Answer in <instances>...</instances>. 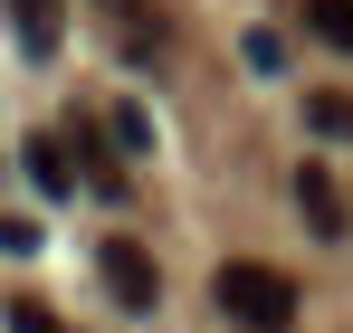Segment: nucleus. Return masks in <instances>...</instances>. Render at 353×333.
I'll return each mask as SVG.
<instances>
[{"mask_svg":"<svg viewBox=\"0 0 353 333\" xmlns=\"http://www.w3.org/2000/svg\"><path fill=\"white\" fill-rule=\"evenodd\" d=\"M296 210H305V228H315V238H344V191H334L315 162L296 171Z\"/></svg>","mask_w":353,"mask_h":333,"instance_id":"obj_4","label":"nucleus"},{"mask_svg":"<svg viewBox=\"0 0 353 333\" xmlns=\"http://www.w3.org/2000/svg\"><path fill=\"white\" fill-rule=\"evenodd\" d=\"M105 143H115L124 162H143V153H153V114H143V105H115V114H105Z\"/></svg>","mask_w":353,"mask_h":333,"instance_id":"obj_7","label":"nucleus"},{"mask_svg":"<svg viewBox=\"0 0 353 333\" xmlns=\"http://www.w3.org/2000/svg\"><path fill=\"white\" fill-rule=\"evenodd\" d=\"M210 305H220L239 333H287L296 324V277L268 267V257H230V267L210 277Z\"/></svg>","mask_w":353,"mask_h":333,"instance_id":"obj_1","label":"nucleus"},{"mask_svg":"<svg viewBox=\"0 0 353 333\" xmlns=\"http://www.w3.org/2000/svg\"><path fill=\"white\" fill-rule=\"evenodd\" d=\"M105 10H134V0H105Z\"/></svg>","mask_w":353,"mask_h":333,"instance_id":"obj_12","label":"nucleus"},{"mask_svg":"<svg viewBox=\"0 0 353 333\" xmlns=\"http://www.w3.org/2000/svg\"><path fill=\"white\" fill-rule=\"evenodd\" d=\"M305 29H315L334 57H353V0H305Z\"/></svg>","mask_w":353,"mask_h":333,"instance_id":"obj_8","label":"nucleus"},{"mask_svg":"<svg viewBox=\"0 0 353 333\" xmlns=\"http://www.w3.org/2000/svg\"><path fill=\"white\" fill-rule=\"evenodd\" d=\"M305 124H315L325 143H353V96L344 86H305Z\"/></svg>","mask_w":353,"mask_h":333,"instance_id":"obj_6","label":"nucleus"},{"mask_svg":"<svg viewBox=\"0 0 353 333\" xmlns=\"http://www.w3.org/2000/svg\"><path fill=\"white\" fill-rule=\"evenodd\" d=\"M239 48H248V67H258V76H277V67H287V39H277V29H248Z\"/></svg>","mask_w":353,"mask_h":333,"instance_id":"obj_9","label":"nucleus"},{"mask_svg":"<svg viewBox=\"0 0 353 333\" xmlns=\"http://www.w3.org/2000/svg\"><path fill=\"white\" fill-rule=\"evenodd\" d=\"M10 19H19V48L48 57V48H58V29H67V0H10Z\"/></svg>","mask_w":353,"mask_h":333,"instance_id":"obj_5","label":"nucleus"},{"mask_svg":"<svg viewBox=\"0 0 353 333\" xmlns=\"http://www.w3.org/2000/svg\"><path fill=\"white\" fill-rule=\"evenodd\" d=\"M19 162H29V181H39L48 200L77 191V153H67V133H29V143H19Z\"/></svg>","mask_w":353,"mask_h":333,"instance_id":"obj_3","label":"nucleus"},{"mask_svg":"<svg viewBox=\"0 0 353 333\" xmlns=\"http://www.w3.org/2000/svg\"><path fill=\"white\" fill-rule=\"evenodd\" d=\"M96 267H105V295H115L124 314H153V295H163V277H153L143 238H105V248H96Z\"/></svg>","mask_w":353,"mask_h":333,"instance_id":"obj_2","label":"nucleus"},{"mask_svg":"<svg viewBox=\"0 0 353 333\" xmlns=\"http://www.w3.org/2000/svg\"><path fill=\"white\" fill-rule=\"evenodd\" d=\"M0 324H10V333H67L58 314H48V305H10V314H0Z\"/></svg>","mask_w":353,"mask_h":333,"instance_id":"obj_10","label":"nucleus"},{"mask_svg":"<svg viewBox=\"0 0 353 333\" xmlns=\"http://www.w3.org/2000/svg\"><path fill=\"white\" fill-rule=\"evenodd\" d=\"M39 248V219H0V257H29Z\"/></svg>","mask_w":353,"mask_h":333,"instance_id":"obj_11","label":"nucleus"}]
</instances>
